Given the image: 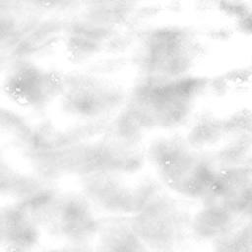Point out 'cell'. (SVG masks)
I'll return each instance as SVG.
<instances>
[{
    "label": "cell",
    "mask_w": 252,
    "mask_h": 252,
    "mask_svg": "<svg viewBox=\"0 0 252 252\" xmlns=\"http://www.w3.org/2000/svg\"><path fill=\"white\" fill-rule=\"evenodd\" d=\"M9 80V90L15 98L29 104H42L58 93L60 82L56 76L32 67H21Z\"/></svg>",
    "instance_id": "obj_1"
}]
</instances>
